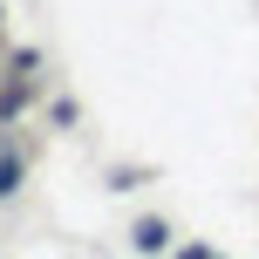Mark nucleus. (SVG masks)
Here are the masks:
<instances>
[{
	"mask_svg": "<svg viewBox=\"0 0 259 259\" xmlns=\"http://www.w3.org/2000/svg\"><path fill=\"white\" fill-rule=\"evenodd\" d=\"M14 191H21V157L0 143V198H14Z\"/></svg>",
	"mask_w": 259,
	"mask_h": 259,
	"instance_id": "f03ea898",
	"label": "nucleus"
},
{
	"mask_svg": "<svg viewBox=\"0 0 259 259\" xmlns=\"http://www.w3.org/2000/svg\"><path fill=\"white\" fill-rule=\"evenodd\" d=\"M178 259H219V252H211V246H184Z\"/></svg>",
	"mask_w": 259,
	"mask_h": 259,
	"instance_id": "7ed1b4c3",
	"label": "nucleus"
},
{
	"mask_svg": "<svg viewBox=\"0 0 259 259\" xmlns=\"http://www.w3.org/2000/svg\"><path fill=\"white\" fill-rule=\"evenodd\" d=\"M130 239H137V252H164V246H170L164 219H137V232H130Z\"/></svg>",
	"mask_w": 259,
	"mask_h": 259,
	"instance_id": "f257e3e1",
	"label": "nucleus"
}]
</instances>
